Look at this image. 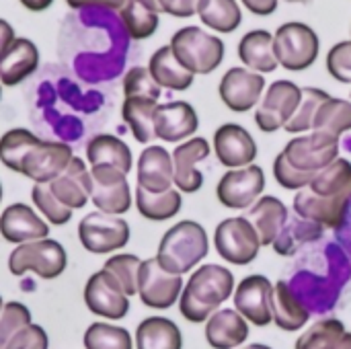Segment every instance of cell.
<instances>
[{"label":"cell","mask_w":351,"mask_h":349,"mask_svg":"<svg viewBox=\"0 0 351 349\" xmlns=\"http://www.w3.org/2000/svg\"><path fill=\"white\" fill-rule=\"evenodd\" d=\"M72 156L68 144L39 140L25 128L8 130L0 138V163L33 183H51L66 171Z\"/></svg>","instance_id":"1"},{"label":"cell","mask_w":351,"mask_h":349,"mask_svg":"<svg viewBox=\"0 0 351 349\" xmlns=\"http://www.w3.org/2000/svg\"><path fill=\"white\" fill-rule=\"evenodd\" d=\"M234 288V276L228 267L204 263L187 280L179 298V313L189 323H206L228 298H232Z\"/></svg>","instance_id":"2"},{"label":"cell","mask_w":351,"mask_h":349,"mask_svg":"<svg viewBox=\"0 0 351 349\" xmlns=\"http://www.w3.org/2000/svg\"><path fill=\"white\" fill-rule=\"evenodd\" d=\"M210 253L206 228L195 220H181L169 228L158 245L156 261L171 274L183 276L195 269Z\"/></svg>","instance_id":"3"},{"label":"cell","mask_w":351,"mask_h":349,"mask_svg":"<svg viewBox=\"0 0 351 349\" xmlns=\"http://www.w3.org/2000/svg\"><path fill=\"white\" fill-rule=\"evenodd\" d=\"M175 58L191 74H212L224 60V41L202 27H183L171 39Z\"/></svg>","instance_id":"4"},{"label":"cell","mask_w":351,"mask_h":349,"mask_svg":"<svg viewBox=\"0 0 351 349\" xmlns=\"http://www.w3.org/2000/svg\"><path fill=\"white\" fill-rule=\"evenodd\" d=\"M321 49V39L317 31L304 23L290 21L280 25L274 35V51L278 64L290 72H302L311 68Z\"/></svg>","instance_id":"5"},{"label":"cell","mask_w":351,"mask_h":349,"mask_svg":"<svg viewBox=\"0 0 351 349\" xmlns=\"http://www.w3.org/2000/svg\"><path fill=\"white\" fill-rule=\"evenodd\" d=\"M66 265L68 255L64 247L53 239L16 245L14 251L8 255V269L16 278H21L27 272H33L41 280H56L64 274Z\"/></svg>","instance_id":"6"},{"label":"cell","mask_w":351,"mask_h":349,"mask_svg":"<svg viewBox=\"0 0 351 349\" xmlns=\"http://www.w3.org/2000/svg\"><path fill=\"white\" fill-rule=\"evenodd\" d=\"M214 247L224 261L232 265H249L257 259L261 241L247 216H232L216 226Z\"/></svg>","instance_id":"7"},{"label":"cell","mask_w":351,"mask_h":349,"mask_svg":"<svg viewBox=\"0 0 351 349\" xmlns=\"http://www.w3.org/2000/svg\"><path fill=\"white\" fill-rule=\"evenodd\" d=\"M282 154L288 158V163L308 175H317L325 167H329L335 158H339V138L327 134V132H317L313 134H302L292 138Z\"/></svg>","instance_id":"8"},{"label":"cell","mask_w":351,"mask_h":349,"mask_svg":"<svg viewBox=\"0 0 351 349\" xmlns=\"http://www.w3.org/2000/svg\"><path fill=\"white\" fill-rule=\"evenodd\" d=\"M80 245L95 255H107L130 243V224L121 216L90 212L78 224Z\"/></svg>","instance_id":"9"},{"label":"cell","mask_w":351,"mask_h":349,"mask_svg":"<svg viewBox=\"0 0 351 349\" xmlns=\"http://www.w3.org/2000/svg\"><path fill=\"white\" fill-rule=\"evenodd\" d=\"M300 99H302V88L296 82L292 80L271 82L255 111L257 128L265 134L282 130L296 113Z\"/></svg>","instance_id":"10"},{"label":"cell","mask_w":351,"mask_h":349,"mask_svg":"<svg viewBox=\"0 0 351 349\" xmlns=\"http://www.w3.org/2000/svg\"><path fill=\"white\" fill-rule=\"evenodd\" d=\"M183 288V278L167 272L156 261V257L142 261L138 274V296L144 306L154 311H167L181 298Z\"/></svg>","instance_id":"11"},{"label":"cell","mask_w":351,"mask_h":349,"mask_svg":"<svg viewBox=\"0 0 351 349\" xmlns=\"http://www.w3.org/2000/svg\"><path fill=\"white\" fill-rule=\"evenodd\" d=\"M265 189V173L259 165L228 169L218 185L216 197L228 210H249Z\"/></svg>","instance_id":"12"},{"label":"cell","mask_w":351,"mask_h":349,"mask_svg":"<svg viewBox=\"0 0 351 349\" xmlns=\"http://www.w3.org/2000/svg\"><path fill=\"white\" fill-rule=\"evenodd\" d=\"M93 177V193L90 200L99 212L121 216L132 208V189L128 183V175L119 169L99 165L90 171Z\"/></svg>","instance_id":"13"},{"label":"cell","mask_w":351,"mask_h":349,"mask_svg":"<svg viewBox=\"0 0 351 349\" xmlns=\"http://www.w3.org/2000/svg\"><path fill=\"white\" fill-rule=\"evenodd\" d=\"M84 304L93 315L109 321H121L130 313V296H125L119 282L105 269L88 278L84 286Z\"/></svg>","instance_id":"14"},{"label":"cell","mask_w":351,"mask_h":349,"mask_svg":"<svg viewBox=\"0 0 351 349\" xmlns=\"http://www.w3.org/2000/svg\"><path fill=\"white\" fill-rule=\"evenodd\" d=\"M271 298H274V284L269 282V278L261 274L243 278L232 294L234 311L255 327H267L274 321Z\"/></svg>","instance_id":"15"},{"label":"cell","mask_w":351,"mask_h":349,"mask_svg":"<svg viewBox=\"0 0 351 349\" xmlns=\"http://www.w3.org/2000/svg\"><path fill=\"white\" fill-rule=\"evenodd\" d=\"M265 78L249 68H230L218 86L222 103L234 113H247L259 105L265 93Z\"/></svg>","instance_id":"16"},{"label":"cell","mask_w":351,"mask_h":349,"mask_svg":"<svg viewBox=\"0 0 351 349\" xmlns=\"http://www.w3.org/2000/svg\"><path fill=\"white\" fill-rule=\"evenodd\" d=\"M214 152L220 165L226 169H243L255 165L257 142L249 130L239 123H224L214 132Z\"/></svg>","instance_id":"17"},{"label":"cell","mask_w":351,"mask_h":349,"mask_svg":"<svg viewBox=\"0 0 351 349\" xmlns=\"http://www.w3.org/2000/svg\"><path fill=\"white\" fill-rule=\"evenodd\" d=\"M199 128V117L187 101H171L156 107L154 134L162 142L179 144L189 140Z\"/></svg>","instance_id":"18"},{"label":"cell","mask_w":351,"mask_h":349,"mask_svg":"<svg viewBox=\"0 0 351 349\" xmlns=\"http://www.w3.org/2000/svg\"><path fill=\"white\" fill-rule=\"evenodd\" d=\"M350 202V197H323L306 187L294 195V212L298 218L315 222L319 226L341 228Z\"/></svg>","instance_id":"19"},{"label":"cell","mask_w":351,"mask_h":349,"mask_svg":"<svg viewBox=\"0 0 351 349\" xmlns=\"http://www.w3.org/2000/svg\"><path fill=\"white\" fill-rule=\"evenodd\" d=\"M212 146L206 138H189L173 150L175 187L181 193H195L204 185V175L197 171V163L206 160Z\"/></svg>","instance_id":"20"},{"label":"cell","mask_w":351,"mask_h":349,"mask_svg":"<svg viewBox=\"0 0 351 349\" xmlns=\"http://www.w3.org/2000/svg\"><path fill=\"white\" fill-rule=\"evenodd\" d=\"M175 185L173 154L165 146H146L138 158V187L162 193Z\"/></svg>","instance_id":"21"},{"label":"cell","mask_w":351,"mask_h":349,"mask_svg":"<svg viewBox=\"0 0 351 349\" xmlns=\"http://www.w3.org/2000/svg\"><path fill=\"white\" fill-rule=\"evenodd\" d=\"M0 234L12 245L47 239L49 226L27 204H12L0 214Z\"/></svg>","instance_id":"22"},{"label":"cell","mask_w":351,"mask_h":349,"mask_svg":"<svg viewBox=\"0 0 351 349\" xmlns=\"http://www.w3.org/2000/svg\"><path fill=\"white\" fill-rule=\"evenodd\" d=\"M49 189L66 208L80 210L86 206V202L90 200V193H93L90 171L78 156H72L66 171L49 183Z\"/></svg>","instance_id":"23"},{"label":"cell","mask_w":351,"mask_h":349,"mask_svg":"<svg viewBox=\"0 0 351 349\" xmlns=\"http://www.w3.org/2000/svg\"><path fill=\"white\" fill-rule=\"evenodd\" d=\"M290 212L286 204L276 195H261L247 212V220L259 234L261 247H274L284 226L288 224Z\"/></svg>","instance_id":"24"},{"label":"cell","mask_w":351,"mask_h":349,"mask_svg":"<svg viewBox=\"0 0 351 349\" xmlns=\"http://www.w3.org/2000/svg\"><path fill=\"white\" fill-rule=\"evenodd\" d=\"M204 333L212 349H239L249 339V323L234 309H220L206 321Z\"/></svg>","instance_id":"25"},{"label":"cell","mask_w":351,"mask_h":349,"mask_svg":"<svg viewBox=\"0 0 351 349\" xmlns=\"http://www.w3.org/2000/svg\"><path fill=\"white\" fill-rule=\"evenodd\" d=\"M39 66V51L37 45L25 37H16L0 60V82L4 86H16L25 78H29Z\"/></svg>","instance_id":"26"},{"label":"cell","mask_w":351,"mask_h":349,"mask_svg":"<svg viewBox=\"0 0 351 349\" xmlns=\"http://www.w3.org/2000/svg\"><path fill=\"white\" fill-rule=\"evenodd\" d=\"M271 317H274V323L282 331L296 333L302 327H306V323L311 319V313L302 304V300L294 294V290L284 280H280L278 284H274Z\"/></svg>","instance_id":"27"},{"label":"cell","mask_w":351,"mask_h":349,"mask_svg":"<svg viewBox=\"0 0 351 349\" xmlns=\"http://www.w3.org/2000/svg\"><path fill=\"white\" fill-rule=\"evenodd\" d=\"M148 72L160 88L169 91H187L193 84L195 76L175 58L171 45H162L152 53L148 62Z\"/></svg>","instance_id":"28"},{"label":"cell","mask_w":351,"mask_h":349,"mask_svg":"<svg viewBox=\"0 0 351 349\" xmlns=\"http://www.w3.org/2000/svg\"><path fill=\"white\" fill-rule=\"evenodd\" d=\"M239 58L241 62L259 74L274 72L280 64L274 51V35L265 29L249 31L239 43Z\"/></svg>","instance_id":"29"},{"label":"cell","mask_w":351,"mask_h":349,"mask_svg":"<svg viewBox=\"0 0 351 349\" xmlns=\"http://www.w3.org/2000/svg\"><path fill=\"white\" fill-rule=\"evenodd\" d=\"M86 158H88V163L93 167L107 165V167L119 169L125 175L132 171V165H134L130 146L123 140H119L117 136H111V134L95 136L86 146Z\"/></svg>","instance_id":"30"},{"label":"cell","mask_w":351,"mask_h":349,"mask_svg":"<svg viewBox=\"0 0 351 349\" xmlns=\"http://www.w3.org/2000/svg\"><path fill=\"white\" fill-rule=\"evenodd\" d=\"M136 349H183L181 329L167 317H148L136 329Z\"/></svg>","instance_id":"31"},{"label":"cell","mask_w":351,"mask_h":349,"mask_svg":"<svg viewBox=\"0 0 351 349\" xmlns=\"http://www.w3.org/2000/svg\"><path fill=\"white\" fill-rule=\"evenodd\" d=\"M158 101L144 99V97H125L121 105V117L130 125L134 138L140 144H150L154 134V113H156Z\"/></svg>","instance_id":"32"},{"label":"cell","mask_w":351,"mask_h":349,"mask_svg":"<svg viewBox=\"0 0 351 349\" xmlns=\"http://www.w3.org/2000/svg\"><path fill=\"white\" fill-rule=\"evenodd\" d=\"M134 200H136L138 212L146 220H152V222H165V220L175 218L183 206V195L179 189L152 193V191H146L142 187H136Z\"/></svg>","instance_id":"33"},{"label":"cell","mask_w":351,"mask_h":349,"mask_svg":"<svg viewBox=\"0 0 351 349\" xmlns=\"http://www.w3.org/2000/svg\"><path fill=\"white\" fill-rule=\"evenodd\" d=\"M308 189L323 197L351 200V163L348 158H335L329 167L315 175Z\"/></svg>","instance_id":"34"},{"label":"cell","mask_w":351,"mask_h":349,"mask_svg":"<svg viewBox=\"0 0 351 349\" xmlns=\"http://www.w3.org/2000/svg\"><path fill=\"white\" fill-rule=\"evenodd\" d=\"M197 14L206 27L218 33H232L243 23V12L237 0H199Z\"/></svg>","instance_id":"35"},{"label":"cell","mask_w":351,"mask_h":349,"mask_svg":"<svg viewBox=\"0 0 351 349\" xmlns=\"http://www.w3.org/2000/svg\"><path fill=\"white\" fill-rule=\"evenodd\" d=\"M313 130L327 132L335 138L351 130V101L329 97L317 111Z\"/></svg>","instance_id":"36"},{"label":"cell","mask_w":351,"mask_h":349,"mask_svg":"<svg viewBox=\"0 0 351 349\" xmlns=\"http://www.w3.org/2000/svg\"><path fill=\"white\" fill-rule=\"evenodd\" d=\"M346 333V325L339 319H325L311 325L296 339L294 349H337Z\"/></svg>","instance_id":"37"},{"label":"cell","mask_w":351,"mask_h":349,"mask_svg":"<svg viewBox=\"0 0 351 349\" xmlns=\"http://www.w3.org/2000/svg\"><path fill=\"white\" fill-rule=\"evenodd\" d=\"M119 16L132 39H148L158 29V12L146 8L138 0H128L119 10Z\"/></svg>","instance_id":"38"},{"label":"cell","mask_w":351,"mask_h":349,"mask_svg":"<svg viewBox=\"0 0 351 349\" xmlns=\"http://www.w3.org/2000/svg\"><path fill=\"white\" fill-rule=\"evenodd\" d=\"M82 341L84 349H134L130 331L109 323H93L84 331Z\"/></svg>","instance_id":"39"},{"label":"cell","mask_w":351,"mask_h":349,"mask_svg":"<svg viewBox=\"0 0 351 349\" xmlns=\"http://www.w3.org/2000/svg\"><path fill=\"white\" fill-rule=\"evenodd\" d=\"M331 95L321 91V88H315V86H306L302 88V99H300V105L296 109V113L292 115V119L284 125V130L288 134H304L308 130H313V123H315V115L319 111V107L329 99Z\"/></svg>","instance_id":"40"},{"label":"cell","mask_w":351,"mask_h":349,"mask_svg":"<svg viewBox=\"0 0 351 349\" xmlns=\"http://www.w3.org/2000/svg\"><path fill=\"white\" fill-rule=\"evenodd\" d=\"M140 265L142 259L130 253H121V255H113L105 261L103 269L109 272L121 286V290L125 292V296H134L138 294V274H140Z\"/></svg>","instance_id":"41"},{"label":"cell","mask_w":351,"mask_h":349,"mask_svg":"<svg viewBox=\"0 0 351 349\" xmlns=\"http://www.w3.org/2000/svg\"><path fill=\"white\" fill-rule=\"evenodd\" d=\"M321 234H323V226L308 222V220H302V226H300V222H296L292 228L284 226L282 234L274 243V249L278 255H294L302 245L319 239Z\"/></svg>","instance_id":"42"},{"label":"cell","mask_w":351,"mask_h":349,"mask_svg":"<svg viewBox=\"0 0 351 349\" xmlns=\"http://www.w3.org/2000/svg\"><path fill=\"white\" fill-rule=\"evenodd\" d=\"M31 200L35 204V208L47 218L49 224L53 226H64L66 222H70L72 218V210L66 208L49 189V183H35L33 191H31Z\"/></svg>","instance_id":"43"},{"label":"cell","mask_w":351,"mask_h":349,"mask_svg":"<svg viewBox=\"0 0 351 349\" xmlns=\"http://www.w3.org/2000/svg\"><path fill=\"white\" fill-rule=\"evenodd\" d=\"M27 325H31V311L21 302H4L0 313V349H6L8 341Z\"/></svg>","instance_id":"44"},{"label":"cell","mask_w":351,"mask_h":349,"mask_svg":"<svg viewBox=\"0 0 351 349\" xmlns=\"http://www.w3.org/2000/svg\"><path fill=\"white\" fill-rule=\"evenodd\" d=\"M123 95L125 97H144V99L158 101L160 99V86L154 82L148 68L136 66V68L128 70V74L123 76Z\"/></svg>","instance_id":"45"},{"label":"cell","mask_w":351,"mask_h":349,"mask_svg":"<svg viewBox=\"0 0 351 349\" xmlns=\"http://www.w3.org/2000/svg\"><path fill=\"white\" fill-rule=\"evenodd\" d=\"M274 177H276L280 187L290 189V191L306 189L311 185V181L315 179V175H308V173H302V171L294 169L282 152L274 160Z\"/></svg>","instance_id":"46"},{"label":"cell","mask_w":351,"mask_h":349,"mask_svg":"<svg viewBox=\"0 0 351 349\" xmlns=\"http://www.w3.org/2000/svg\"><path fill=\"white\" fill-rule=\"evenodd\" d=\"M329 74L343 84H351V39L335 43L327 53Z\"/></svg>","instance_id":"47"},{"label":"cell","mask_w":351,"mask_h":349,"mask_svg":"<svg viewBox=\"0 0 351 349\" xmlns=\"http://www.w3.org/2000/svg\"><path fill=\"white\" fill-rule=\"evenodd\" d=\"M49 348V337L39 325H27L21 329L10 341L6 349H47Z\"/></svg>","instance_id":"48"},{"label":"cell","mask_w":351,"mask_h":349,"mask_svg":"<svg viewBox=\"0 0 351 349\" xmlns=\"http://www.w3.org/2000/svg\"><path fill=\"white\" fill-rule=\"evenodd\" d=\"M158 4H160V10L171 14V16L187 19V16L197 14L199 0H158Z\"/></svg>","instance_id":"49"},{"label":"cell","mask_w":351,"mask_h":349,"mask_svg":"<svg viewBox=\"0 0 351 349\" xmlns=\"http://www.w3.org/2000/svg\"><path fill=\"white\" fill-rule=\"evenodd\" d=\"M72 8H84V6H103L111 10H121L128 0H66Z\"/></svg>","instance_id":"50"},{"label":"cell","mask_w":351,"mask_h":349,"mask_svg":"<svg viewBox=\"0 0 351 349\" xmlns=\"http://www.w3.org/2000/svg\"><path fill=\"white\" fill-rule=\"evenodd\" d=\"M241 2L257 16H267V14L276 12V8H278V0H241Z\"/></svg>","instance_id":"51"},{"label":"cell","mask_w":351,"mask_h":349,"mask_svg":"<svg viewBox=\"0 0 351 349\" xmlns=\"http://www.w3.org/2000/svg\"><path fill=\"white\" fill-rule=\"evenodd\" d=\"M14 39H16L14 37V29L4 19H0V60L6 56V51L10 49V45H12Z\"/></svg>","instance_id":"52"},{"label":"cell","mask_w":351,"mask_h":349,"mask_svg":"<svg viewBox=\"0 0 351 349\" xmlns=\"http://www.w3.org/2000/svg\"><path fill=\"white\" fill-rule=\"evenodd\" d=\"M53 0H21V4L33 12H39V10H45L47 6H51Z\"/></svg>","instance_id":"53"},{"label":"cell","mask_w":351,"mask_h":349,"mask_svg":"<svg viewBox=\"0 0 351 349\" xmlns=\"http://www.w3.org/2000/svg\"><path fill=\"white\" fill-rule=\"evenodd\" d=\"M140 4H144L146 8H150V10H154V12H162L160 10V4H158V0H138Z\"/></svg>","instance_id":"54"},{"label":"cell","mask_w":351,"mask_h":349,"mask_svg":"<svg viewBox=\"0 0 351 349\" xmlns=\"http://www.w3.org/2000/svg\"><path fill=\"white\" fill-rule=\"evenodd\" d=\"M337 349H351V333H346V335H343V339H341V344L337 346Z\"/></svg>","instance_id":"55"},{"label":"cell","mask_w":351,"mask_h":349,"mask_svg":"<svg viewBox=\"0 0 351 349\" xmlns=\"http://www.w3.org/2000/svg\"><path fill=\"white\" fill-rule=\"evenodd\" d=\"M239 349H274L269 346H263V344H249V346H241Z\"/></svg>","instance_id":"56"},{"label":"cell","mask_w":351,"mask_h":349,"mask_svg":"<svg viewBox=\"0 0 351 349\" xmlns=\"http://www.w3.org/2000/svg\"><path fill=\"white\" fill-rule=\"evenodd\" d=\"M286 2H290V4H308L313 0H286Z\"/></svg>","instance_id":"57"},{"label":"cell","mask_w":351,"mask_h":349,"mask_svg":"<svg viewBox=\"0 0 351 349\" xmlns=\"http://www.w3.org/2000/svg\"><path fill=\"white\" fill-rule=\"evenodd\" d=\"M2 309H4V300H2V296H0V313H2Z\"/></svg>","instance_id":"58"},{"label":"cell","mask_w":351,"mask_h":349,"mask_svg":"<svg viewBox=\"0 0 351 349\" xmlns=\"http://www.w3.org/2000/svg\"><path fill=\"white\" fill-rule=\"evenodd\" d=\"M0 202H2V183H0Z\"/></svg>","instance_id":"59"},{"label":"cell","mask_w":351,"mask_h":349,"mask_svg":"<svg viewBox=\"0 0 351 349\" xmlns=\"http://www.w3.org/2000/svg\"><path fill=\"white\" fill-rule=\"evenodd\" d=\"M0 97H2V88H0Z\"/></svg>","instance_id":"60"}]
</instances>
